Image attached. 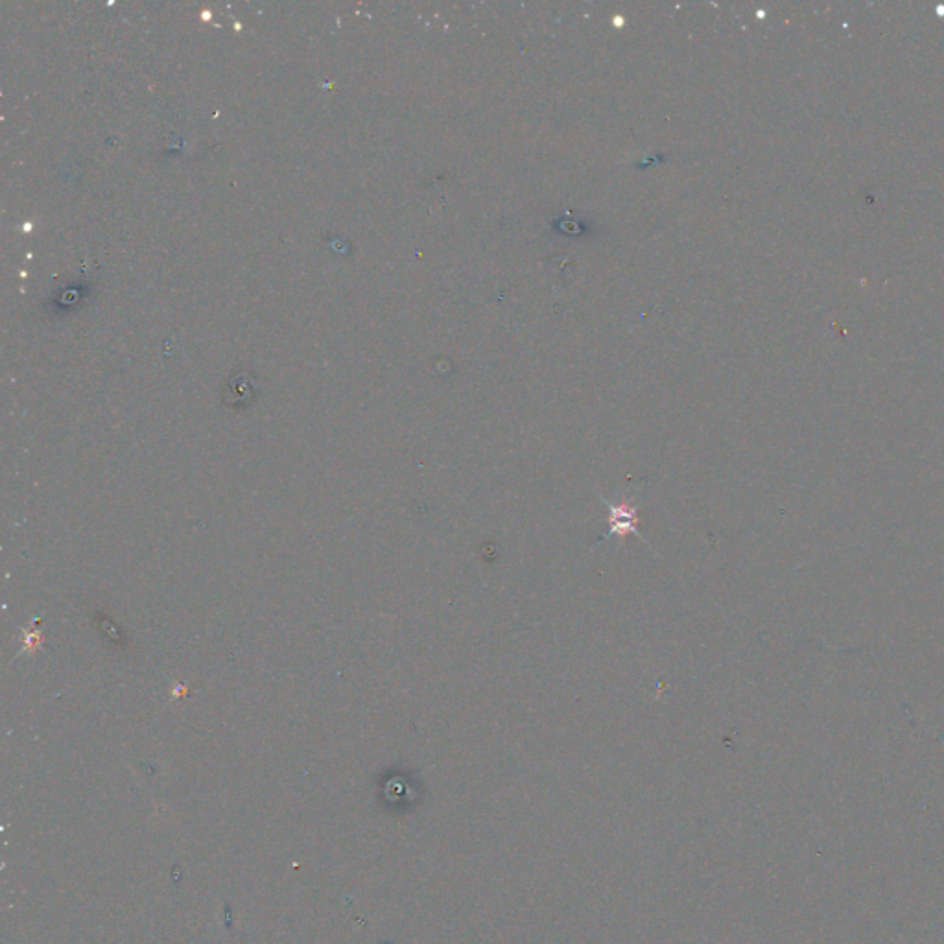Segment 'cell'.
I'll return each mask as SVG.
<instances>
[{"label":"cell","mask_w":944,"mask_h":944,"mask_svg":"<svg viewBox=\"0 0 944 944\" xmlns=\"http://www.w3.org/2000/svg\"><path fill=\"white\" fill-rule=\"evenodd\" d=\"M598 498L602 500L603 506L607 509V524H609V530H607V533H605L602 539L594 544V546H602V544L607 543L611 537H616V539H618V546H620V544L626 541L627 535H635L642 543L648 544V541L644 539V535L638 531V522H640V519H638V508H640V502H638L637 496L631 495V491H627V495H613L609 498V496L603 495L602 491H598Z\"/></svg>","instance_id":"obj_1"}]
</instances>
